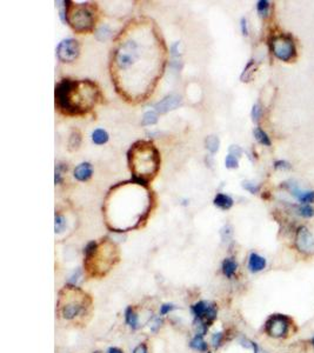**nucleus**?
<instances>
[{
    "label": "nucleus",
    "instance_id": "23",
    "mask_svg": "<svg viewBox=\"0 0 314 353\" xmlns=\"http://www.w3.org/2000/svg\"><path fill=\"white\" fill-rule=\"evenodd\" d=\"M158 121V115H157L156 112L149 111L144 114L143 121H141V125L143 126H149V125H155Z\"/></svg>",
    "mask_w": 314,
    "mask_h": 353
},
{
    "label": "nucleus",
    "instance_id": "24",
    "mask_svg": "<svg viewBox=\"0 0 314 353\" xmlns=\"http://www.w3.org/2000/svg\"><path fill=\"white\" fill-rule=\"evenodd\" d=\"M298 215L300 217H304V218H312L314 216V209L311 205H307V204H301L300 206L298 207Z\"/></svg>",
    "mask_w": 314,
    "mask_h": 353
},
{
    "label": "nucleus",
    "instance_id": "8",
    "mask_svg": "<svg viewBox=\"0 0 314 353\" xmlns=\"http://www.w3.org/2000/svg\"><path fill=\"white\" fill-rule=\"evenodd\" d=\"M289 325L291 322L288 317L284 314H273L266 322L265 332L267 336L272 338H283L288 333Z\"/></svg>",
    "mask_w": 314,
    "mask_h": 353
},
{
    "label": "nucleus",
    "instance_id": "33",
    "mask_svg": "<svg viewBox=\"0 0 314 353\" xmlns=\"http://www.w3.org/2000/svg\"><path fill=\"white\" fill-rule=\"evenodd\" d=\"M262 106H260L259 104H256V105L253 106V109H252V119H253V121L259 120L260 117H262Z\"/></svg>",
    "mask_w": 314,
    "mask_h": 353
},
{
    "label": "nucleus",
    "instance_id": "12",
    "mask_svg": "<svg viewBox=\"0 0 314 353\" xmlns=\"http://www.w3.org/2000/svg\"><path fill=\"white\" fill-rule=\"evenodd\" d=\"M266 265H267V262L263 257L260 256L258 253H251L250 257H248V264L247 268L250 270L252 273H258V272H262V270L266 269Z\"/></svg>",
    "mask_w": 314,
    "mask_h": 353
},
{
    "label": "nucleus",
    "instance_id": "6",
    "mask_svg": "<svg viewBox=\"0 0 314 353\" xmlns=\"http://www.w3.org/2000/svg\"><path fill=\"white\" fill-rule=\"evenodd\" d=\"M191 312L193 314L194 326L198 330L197 333L205 337L209 328L218 318L217 305L209 300H200L192 305Z\"/></svg>",
    "mask_w": 314,
    "mask_h": 353
},
{
    "label": "nucleus",
    "instance_id": "36",
    "mask_svg": "<svg viewBox=\"0 0 314 353\" xmlns=\"http://www.w3.org/2000/svg\"><path fill=\"white\" fill-rule=\"evenodd\" d=\"M231 236H232V227H231L230 225H226V226L221 230V237H223L224 242L225 240H229Z\"/></svg>",
    "mask_w": 314,
    "mask_h": 353
},
{
    "label": "nucleus",
    "instance_id": "31",
    "mask_svg": "<svg viewBox=\"0 0 314 353\" xmlns=\"http://www.w3.org/2000/svg\"><path fill=\"white\" fill-rule=\"evenodd\" d=\"M176 308L177 307L174 304H171V302H165V304H162L159 308V316H161V317L167 316L168 313H171L172 311H174Z\"/></svg>",
    "mask_w": 314,
    "mask_h": 353
},
{
    "label": "nucleus",
    "instance_id": "29",
    "mask_svg": "<svg viewBox=\"0 0 314 353\" xmlns=\"http://www.w3.org/2000/svg\"><path fill=\"white\" fill-rule=\"evenodd\" d=\"M223 342H224V333L223 332H217V333H214L211 338V343L213 345V348L214 349H219L220 348L221 345H223Z\"/></svg>",
    "mask_w": 314,
    "mask_h": 353
},
{
    "label": "nucleus",
    "instance_id": "19",
    "mask_svg": "<svg viewBox=\"0 0 314 353\" xmlns=\"http://www.w3.org/2000/svg\"><path fill=\"white\" fill-rule=\"evenodd\" d=\"M81 145V133L79 130L73 129L71 132L70 140H69V150L70 151H77Z\"/></svg>",
    "mask_w": 314,
    "mask_h": 353
},
{
    "label": "nucleus",
    "instance_id": "32",
    "mask_svg": "<svg viewBox=\"0 0 314 353\" xmlns=\"http://www.w3.org/2000/svg\"><path fill=\"white\" fill-rule=\"evenodd\" d=\"M242 188H244L246 191H248L252 194H256V193H258V192H259V186L256 185L254 183L248 182V180H245V182H242Z\"/></svg>",
    "mask_w": 314,
    "mask_h": 353
},
{
    "label": "nucleus",
    "instance_id": "5",
    "mask_svg": "<svg viewBox=\"0 0 314 353\" xmlns=\"http://www.w3.org/2000/svg\"><path fill=\"white\" fill-rule=\"evenodd\" d=\"M65 11H66V22L69 25L78 33H86L91 32L94 27L96 18L94 12L90 6L76 4L66 1Z\"/></svg>",
    "mask_w": 314,
    "mask_h": 353
},
{
    "label": "nucleus",
    "instance_id": "3",
    "mask_svg": "<svg viewBox=\"0 0 314 353\" xmlns=\"http://www.w3.org/2000/svg\"><path fill=\"white\" fill-rule=\"evenodd\" d=\"M117 247L113 243L105 240V242L97 243L90 242L86 245L85 254V268L88 273L93 277H102L105 275L108 270L114 265V260L118 259Z\"/></svg>",
    "mask_w": 314,
    "mask_h": 353
},
{
    "label": "nucleus",
    "instance_id": "25",
    "mask_svg": "<svg viewBox=\"0 0 314 353\" xmlns=\"http://www.w3.org/2000/svg\"><path fill=\"white\" fill-rule=\"evenodd\" d=\"M257 11L259 13L260 17L266 18L268 16L269 11V1L267 0H260V1L257 2Z\"/></svg>",
    "mask_w": 314,
    "mask_h": 353
},
{
    "label": "nucleus",
    "instance_id": "28",
    "mask_svg": "<svg viewBox=\"0 0 314 353\" xmlns=\"http://www.w3.org/2000/svg\"><path fill=\"white\" fill-rule=\"evenodd\" d=\"M66 171L67 166H65V164H57V166H55V184H61V182H63V173Z\"/></svg>",
    "mask_w": 314,
    "mask_h": 353
},
{
    "label": "nucleus",
    "instance_id": "9",
    "mask_svg": "<svg viewBox=\"0 0 314 353\" xmlns=\"http://www.w3.org/2000/svg\"><path fill=\"white\" fill-rule=\"evenodd\" d=\"M80 53V46L78 40L72 39H65L59 43L57 47V55L59 60L63 63H72L77 58L79 57Z\"/></svg>",
    "mask_w": 314,
    "mask_h": 353
},
{
    "label": "nucleus",
    "instance_id": "21",
    "mask_svg": "<svg viewBox=\"0 0 314 353\" xmlns=\"http://www.w3.org/2000/svg\"><path fill=\"white\" fill-rule=\"evenodd\" d=\"M92 140L97 145L105 144V142L108 141V133L103 129L94 130L93 133H92Z\"/></svg>",
    "mask_w": 314,
    "mask_h": 353
},
{
    "label": "nucleus",
    "instance_id": "17",
    "mask_svg": "<svg viewBox=\"0 0 314 353\" xmlns=\"http://www.w3.org/2000/svg\"><path fill=\"white\" fill-rule=\"evenodd\" d=\"M213 204H214L218 209L224 210V211H227V210H230L231 207L233 206L235 201H233V199L230 197L229 194L218 193L217 195H215L214 200H213Z\"/></svg>",
    "mask_w": 314,
    "mask_h": 353
},
{
    "label": "nucleus",
    "instance_id": "41",
    "mask_svg": "<svg viewBox=\"0 0 314 353\" xmlns=\"http://www.w3.org/2000/svg\"><path fill=\"white\" fill-rule=\"evenodd\" d=\"M107 353H124V351L119 348H109L107 350Z\"/></svg>",
    "mask_w": 314,
    "mask_h": 353
},
{
    "label": "nucleus",
    "instance_id": "15",
    "mask_svg": "<svg viewBox=\"0 0 314 353\" xmlns=\"http://www.w3.org/2000/svg\"><path fill=\"white\" fill-rule=\"evenodd\" d=\"M236 270H238V263L236 262L235 258H225L221 264V271L225 277L232 279L236 273Z\"/></svg>",
    "mask_w": 314,
    "mask_h": 353
},
{
    "label": "nucleus",
    "instance_id": "35",
    "mask_svg": "<svg viewBox=\"0 0 314 353\" xmlns=\"http://www.w3.org/2000/svg\"><path fill=\"white\" fill-rule=\"evenodd\" d=\"M253 66H254L253 60H251L250 63L246 65L244 72H242V74H241V80H242V81H248V73L252 72L251 69H253Z\"/></svg>",
    "mask_w": 314,
    "mask_h": 353
},
{
    "label": "nucleus",
    "instance_id": "37",
    "mask_svg": "<svg viewBox=\"0 0 314 353\" xmlns=\"http://www.w3.org/2000/svg\"><path fill=\"white\" fill-rule=\"evenodd\" d=\"M230 154H232V156L235 157H241V154L244 151H242V148L240 146H236V145H232V146L230 147Z\"/></svg>",
    "mask_w": 314,
    "mask_h": 353
},
{
    "label": "nucleus",
    "instance_id": "34",
    "mask_svg": "<svg viewBox=\"0 0 314 353\" xmlns=\"http://www.w3.org/2000/svg\"><path fill=\"white\" fill-rule=\"evenodd\" d=\"M275 170H289L291 168V164L285 162V160H278L274 163Z\"/></svg>",
    "mask_w": 314,
    "mask_h": 353
},
{
    "label": "nucleus",
    "instance_id": "2",
    "mask_svg": "<svg viewBox=\"0 0 314 353\" xmlns=\"http://www.w3.org/2000/svg\"><path fill=\"white\" fill-rule=\"evenodd\" d=\"M129 163L135 182L147 185L159 170V152L152 142L138 141L130 148Z\"/></svg>",
    "mask_w": 314,
    "mask_h": 353
},
{
    "label": "nucleus",
    "instance_id": "44",
    "mask_svg": "<svg viewBox=\"0 0 314 353\" xmlns=\"http://www.w3.org/2000/svg\"><path fill=\"white\" fill-rule=\"evenodd\" d=\"M207 353H211V352H207Z\"/></svg>",
    "mask_w": 314,
    "mask_h": 353
},
{
    "label": "nucleus",
    "instance_id": "43",
    "mask_svg": "<svg viewBox=\"0 0 314 353\" xmlns=\"http://www.w3.org/2000/svg\"><path fill=\"white\" fill-rule=\"evenodd\" d=\"M94 353H99V352H94Z\"/></svg>",
    "mask_w": 314,
    "mask_h": 353
},
{
    "label": "nucleus",
    "instance_id": "26",
    "mask_svg": "<svg viewBox=\"0 0 314 353\" xmlns=\"http://www.w3.org/2000/svg\"><path fill=\"white\" fill-rule=\"evenodd\" d=\"M66 227V220L65 217L61 215H55L54 218V231L55 233H61Z\"/></svg>",
    "mask_w": 314,
    "mask_h": 353
},
{
    "label": "nucleus",
    "instance_id": "38",
    "mask_svg": "<svg viewBox=\"0 0 314 353\" xmlns=\"http://www.w3.org/2000/svg\"><path fill=\"white\" fill-rule=\"evenodd\" d=\"M132 353H149V350H147V345L145 343L139 344L138 346H135Z\"/></svg>",
    "mask_w": 314,
    "mask_h": 353
},
{
    "label": "nucleus",
    "instance_id": "39",
    "mask_svg": "<svg viewBox=\"0 0 314 353\" xmlns=\"http://www.w3.org/2000/svg\"><path fill=\"white\" fill-rule=\"evenodd\" d=\"M240 26H241V32L244 35H248V28H247V20L245 18H242L240 20Z\"/></svg>",
    "mask_w": 314,
    "mask_h": 353
},
{
    "label": "nucleus",
    "instance_id": "18",
    "mask_svg": "<svg viewBox=\"0 0 314 353\" xmlns=\"http://www.w3.org/2000/svg\"><path fill=\"white\" fill-rule=\"evenodd\" d=\"M292 194L294 195L301 204H310L314 203V191H300V190H293Z\"/></svg>",
    "mask_w": 314,
    "mask_h": 353
},
{
    "label": "nucleus",
    "instance_id": "42",
    "mask_svg": "<svg viewBox=\"0 0 314 353\" xmlns=\"http://www.w3.org/2000/svg\"><path fill=\"white\" fill-rule=\"evenodd\" d=\"M312 344H313V346H314V338L312 339Z\"/></svg>",
    "mask_w": 314,
    "mask_h": 353
},
{
    "label": "nucleus",
    "instance_id": "16",
    "mask_svg": "<svg viewBox=\"0 0 314 353\" xmlns=\"http://www.w3.org/2000/svg\"><path fill=\"white\" fill-rule=\"evenodd\" d=\"M189 348L197 352H201V353H207L209 352V345L204 339L203 334L197 333L195 336L192 338L191 342H189Z\"/></svg>",
    "mask_w": 314,
    "mask_h": 353
},
{
    "label": "nucleus",
    "instance_id": "13",
    "mask_svg": "<svg viewBox=\"0 0 314 353\" xmlns=\"http://www.w3.org/2000/svg\"><path fill=\"white\" fill-rule=\"evenodd\" d=\"M93 170L90 163H81L75 168V178L79 182H87L92 177Z\"/></svg>",
    "mask_w": 314,
    "mask_h": 353
},
{
    "label": "nucleus",
    "instance_id": "22",
    "mask_svg": "<svg viewBox=\"0 0 314 353\" xmlns=\"http://www.w3.org/2000/svg\"><path fill=\"white\" fill-rule=\"evenodd\" d=\"M205 145H206L207 150H209L211 153L214 154L218 152L219 145H220V140H219V138L215 137V136H209V137L206 138Z\"/></svg>",
    "mask_w": 314,
    "mask_h": 353
},
{
    "label": "nucleus",
    "instance_id": "10",
    "mask_svg": "<svg viewBox=\"0 0 314 353\" xmlns=\"http://www.w3.org/2000/svg\"><path fill=\"white\" fill-rule=\"evenodd\" d=\"M295 246L301 253L311 254L314 252V237L309 228L300 226L295 233Z\"/></svg>",
    "mask_w": 314,
    "mask_h": 353
},
{
    "label": "nucleus",
    "instance_id": "30",
    "mask_svg": "<svg viewBox=\"0 0 314 353\" xmlns=\"http://www.w3.org/2000/svg\"><path fill=\"white\" fill-rule=\"evenodd\" d=\"M225 165H226V167L230 168V170H233V168H238L239 167L238 158L229 153V156H227L226 159H225Z\"/></svg>",
    "mask_w": 314,
    "mask_h": 353
},
{
    "label": "nucleus",
    "instance_id": "7",
    "mask_svg": "<svg viewBox=\"0 0 314 353\" xmlns=\"http://www.w3.org/2000/svg\"><path fill=\"white\" fill-rule=\"evenodd\" d=\"M269 46H271V51L275 55V58L281 61H291L297 54L294 41L287 34L272 37V39L269 40Z\"/></svg>",
    "mask_w": 314,
    "mask_h": 353
},
{
    "label": "nucleus",
    "instance_id": "4",
    "mask_svg": "<svg viewBox=\"0 0 314 353\" xmlns=\"http://www.w3.org/2000/svg\"><path fill=\"white\" fill-rule=\"evenodd\" d=\"M91 305L90 296L76 285L67 284L59 293L58 313L61 318L69 322L85 316Z\"/></svg>",
    "mask_w": 314,
    "mask_h": 353
},
{
    "label": "nucleus",
    "instance_id": "14",
    "mask_svg": "<svg viewBox=\"0 0 314 353\" xmlns=\"http://www.w3.org/2000/svg\"><path fill=\"white\" fill-rule=\"evenodd\" d=\"M124 318H125L126 325L129 326L132 330H138L140 327V323H139V316L137 311L134 310L133 306H127L125 312H124Z\"/></svg>",
    "mask_w": 314,
    "mask_h": 353
},
{
    "label": "nucleus",
    "instance_id": "27",
    "mask_svg": "<svg viewBox=\"0 0 314 353\" xmlns=\"http://www.w3.org/2000/svg\"><path fill=\"white\" fill-rule=\"evenodd\" d=\"M111 33H112V32H111V29H109L108 26H107V25H104V26H102V27H100L99 29H98L96 35H97L98 39L104 41V40H107V39H108L109 35H111Z\"/></svg>",
    "mask_w": 314,
    "mask_h": 353
},
{
    "label": "nucleus",
    "instance_id": "1",
    "mask_svg": "<svg viewBox=\"0 0 314 353\" xmlns=\"http://www.w3.org/2000/svg\"><path fill=\"white\" fill-rule=\"evenodd\" d=\"M99 88L90 80L63 79L55 86V106L63 114L81 115L94 108Z\"/></svg>",
    "mask_w": 314,
    "mask_h": 353
},
{
    "label": "nucleus",
    "instance_id": "40",
    "mask_svg": "<svg viewBox=\"0 0 314 353\" xmlns=\"http://www.w3.org/2000/svg\"><path fill=\"white\" fill-rule=\"evenodd\" d=\"M161 324H162V322H161V320H160V318L156 319V322L153 323V325H152V331L156 332V331L158 330V328L160 327V326H161Z\"/></svg>",
    "mask_w": 314,
    "mask_h": 353
},
{
    "label": "nucleus",
    "instance_id": "11",
    "mask_svg": "<svg viewBox=\"0 0 314 353\" xmlns=\"http://www.w3.org/2000/svg\"><path fill=\"white\" fill-rule=\"evenodd\" d=\"M180 103H182V98L176 96V94H171V96H167L162 100H160L159 103H157L155 109L159 113H166L171 109H177L180 105Z\"/></svg>",
    "mask_w": 314,
    "mask_h": 353
},
{
    "label": "nucleus",
    "instance_id": "20",
    "mask_svg": "<svg viewBox=\"0 0 314 353\" xmlns=\"http://www.w3.org/2000/svg\"><path fill=\"white\" fill-rule=\"evenodd\" d=\"M253 135L256 140L259 142V144L263 145V146H271L272 145V141L271 139H269L268 135L263 131L262 129H260V127H256V129L253 130Z\"/></svg>",
    "mask_w": 314,
    "mask_h": 353
}]
</instances>
